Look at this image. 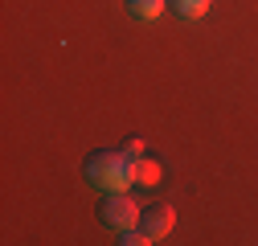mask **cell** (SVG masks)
Returning <instances> with one entry per match:
<instances>
[{"instance_id": "6da1fadb", "label": "cell", "mask_w": 258, "mask_h": 246, "mask_svg": "<svg viewBox=\"0 0 258 246\" xmlns=\"http://www.w3.org/2000/svg\"><path fill=\"white\" fill-rule=\"evenodd\" d=\"M86 180L103 193H127L136 184V156L127 152H99L86 160Z\"/></svg>"}, {"instance_id": "7a4b0ae2", "label": "cell", "mask_w": 258, "mask_h": 246, "mask_svg": "<svg viewBox=\"0 0 258 246\" xmlns=\"http://www.w3.org/2000/svg\"><path fill=\"white\" fill-rule=\"evenodd\" d=\"M99 218L119 234V230L140 226V222H144V209H140V201H136L132 193H107V201H103V209H99Z\"/></svg>"}, {"instance_id": "3957f363", "label": "cell", "mask_w": 258, "mask_h": 246, "mask_svg": "<svg viewBox=\"0 0 258 246\" xmlns=\"http://www.w3.org/2000/svg\"><path fill=\"white\" fill-rule=\"evenodd\" d=\"M172 226H176V209H172V205H156V209H148V213H144V234H148L152 242L168 238V234H172Z\"/></svg>"}, {"instance_id": "277c9868", "label": "cell", "mask_w": 258, "mask_h": 246, "mask_svg": "<svg viewBox=\"0 0 258 246\" xmlns=\"http://www.w3.org/2000/svg\"><path fill=\"white\" fill-rule=\"evenodd\" d=\"M160 176H164V164H160V160H148V156L136 160V184H144V189H156Z\"/></svg>"}, {"instance_id": "5b68a950", "label": "cell", "mask_w": 258, "mask_h": 246, "mask_svg": "<svg viewBox=\"0 0 258 246\" xmlns=\"http://www.w3.org/2000/svg\"><path fill=\"white\" fill-rule=\"evenodd\" d=\"M127 9H132L136 21H156L164 13V0H127Z\"/></svg>"}, {"instance_id": "8992f818", "label": "cell", "mask_w": 258, "mask_h": 246, "mask_svg": "<svg viewBox=\"0 0 258 246\" xmlns=\"http://www.w3.org/2000/svg\"><path fill=\"white\" fill-rule=\"evenodd\" d=\"M209 5H213V0H176V13H180L184 21H201V17L209 13Z\"/></svg>"}, {"instance_id": "52a82bcc", "label": "cell", "mask_w": 258, "mask_h": 246, "mask_svg": "<svg viewBox=\"0 0 258 246\" xmlns=\"http://www.w3.org/2000/svg\"><path fill=\"white\" fill-rule=\"evenodd\" d=\"M119 246H152V238L132 226V230H119Z\"/></svg>"}, {"instance_id": "ba28073f", "label": "cell", "mask_w": 258, "mask_h": 246, "mask_svg": "<svg viewBox=\"0 0 258 246\" xmlns=\"http://www.w3.org/2000/svg\"><path fill=\"white\" fill-rule=\"evenodd\" d=\"M123 152H127V156H136V160H140V156H144V140H140V136H132Z\"/></svg>"}]
</instances>
